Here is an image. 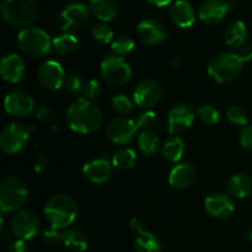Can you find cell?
Listing matches in <instances>:
<instances>
[{"instance_id":"43","label":"cell","mask_w":252,"mask_h":252,"mask_svg":"<svg viewBox=\"0 0 252 252\" xmlns=\"http://www.w3.org/2000/svg\"><path fill=\"white\" fill-rule=\"evenodd\" d=\"M238 54L244 63L251 62L252 61V44H245V46L241 47Z\"/></svg>"},{"instance_id":"35","label":"cell","mask_w":252,"mask_h":252,"mask_svg":"<svg viewBox=\"0 0 252 252\" xmlns=\"http://www.w3.org/2000/svg\"><path fill=\"white\" fill-rule=\"evenodd\" d=\"M196 115L197 117H198V120L206 126L217 125V123L219 122V118H220L218 110L211 105L201 106V107L196 111Z\"/></svg>"},{"instance_id":"40","label":"cell","mask_w":252,"mask_h":252,"mask_svg":"<svg viewBox=\"0 0 252 252\" xmlns=\"http://www.w3.org/2000/svg\"><path fill=\"white\" fill-rule=\"evenodd\" d=\"M37 118L44 125L48 126L49 128H57L58 127V118H57L56 112L52 108L42 106L37 111Z\"/></svg>"},{"instance_id":"10","label":"cell","mask_w":252,"mask_h":252,"mask_svg":"<svg viewBox=\"0 0 252 252\" xmlns=\"http://www.w3.org/2000/svg\"><path fill=\"white\" fill-rule=\"evenodd\" d=\"M137 123L127 117H115L108 121L106 134L108 139L117 145H128L137 135Z\"/></svg>"},{"instance_id":"23","label":"cell","mask_w":252,"mask_h":252,"mask_svg":"<svg viewBox=\"0 0 252 252\" xmlns=\"http://www.w3.org/2000/svg\"><path fill=\"white\" fill-rule=\"evenodd\" d=\"M197 176V171L191 164H176L169 174L170 186L176 189H186L192 186Z\"/></svg>"},{"instance_id":"45","label":"cell","mask_w":252,"mask_h":252,"mask_svg":"<svg viewBox=\"0 0 252 252\" xmlns=\"http://www.w3.org/2000/svg\"><path fill=\"white\" fill-rule=\"evenodd\" d=\"M152 5L158 7H165L167 5H170L172 2V0H148Z\"/></svg>"},{"instance_id":"6","label":"cell","mask_w":252,"mask_h":252,"mask_svg":"<svg viewBox=\"0 0 252 252\" xmlns=\"http://www.w3.org/2000/svg\"><path fill=\"white\" fill-rule=\"evenodd\" d=\"M17 42L22 53L31 59L44 58L53 46L48 33L39 27H26L17 34Z\"/></svg>"},{"instance_id":"37","label":"cell","mask_w":252,"mask_h":252,"mask_svg":"<svg viewBox=\"0 0 252 252\" xmlns=\"http://www.w3.org/2000/svg\"><path fill=\"white\" fill-rule=\"evenodd\" d=\"M111 106L118 115H127V113L132 112L133 107H134V102L127 95L120 94V95L113 96L112 101H111Z\"/></svg>"},{"instance_id":"33","label":"cell","mask_w":252,"mask_h":252,"mask_svg":"<svg viewBox=\"0 0 252 252\" xmlns=\"http://www.w3.org/2000/svg\"><path fill=\"white\" fill-rule=\"evenodd\" d=\"M63 88L65 89V91L69 95L74 96V97H79V96H81L84 94L85 81L83 80L81 75H79V74L70 73L68 75H65Z\"/></svg>"},{"instance_id":"29","label":"cell","mask_w":252,"mask_h":252,"mask_svg":"<svg viewBox=\"0 0 252 252\" xmlns=\"http://www.w3.org/2000/svg\"><path fill=\"white\" fill-rule=\"evenodd\" d=\"M138 147L145 157H153L160 149V139L153 130H144L138 135Z\"/></svg>"},{"instance_id":"47","label":"cell","mask_w":252,"mask_h":252,"mask_svg":"<svg viewBox=\"0 0 252 252\" xmlns=\"http://www.w3.org/2000/svg\"><path fill=\"white\" fill-rule=\"evenodd\" d=\"M248 236H249V238H250L251 240H252V230H249V233H248Z\"/></svg>"},{"instance_id":"19","label":"cell","mask_w":252,"mask_h":252,"mask_svg":"<svg viewBox=\"0 0 252 252\" xmlns=\"http://www.w3.org/2000/svg\"><path fill=\"white\" fill-rule=\"evenodd\" d=\"M204 208L213 218L226 219L235 211V203L231 196L218 192L207 197L204 201Z\"/></svg>"},{"instance_id":"21","label":"cell","mask_w":252,"mask_h":252,"mask_svg":"<svg viewBox=\"0 0 252 252\" xmlns=\"http://www.w3.org/2000/svg\"><path fill=\"white\" fill-rule=\"evenodd\" d=\"M25 71H26V65H25L24 59L19 54L10 53L1 59L0 73H1L2 79L7 83L16 84L21 81Z\"/></svg>"},{"instance_id":"27","label":"cell","mask_w":252,"mask_h":252,"mask_svg":"<svg viewBox=\"0 0 252 252\" xmlns=\"http://www.w3.org/2000/svg\"><path fill=\"white\" fill-rule=\"evenodd\" d=\"M90 10L102 22L111 21L118 14V7L115 0H91Z\"/></svg>"},{"instance_id":"28","label":"cell","mask_w":252,"mask_h":252,"mask_svg":"<svg viewBox=\"0 0 252 252\" xmlns=\"http://www.w3.org/2000/svg\"><path fill=\"white\" fill-rule=\"evenodd\" d=\"M185 154V143L177 135H172L162 145V155L170 162H179Z\"/></svg>"},{"instance_id":"8","label":"cell","mask_w":252,"mask_h":252,"mask_svg":"<svg viewBox=\"0 0 252 252\" xmlns=\"http://www.w3.org/2000/svg\"><path fill=\"white\" fill-rule=\"evenodd\" d=\"M101 76L111 86H123L132 78V69L125 58L112 54L103 58L100 65Z\"/></svg>"},{"instance_id":"12","label":"cell","mask_w":252,"mask_h":252,"mask_svg":"<svg viewBox=\"0 0 252 252\" xmlns=\"http://www.w3.org/2000/svg\"><path fill=\"white\" fill-rule=\"evenodd\" d=\"M41 221L39 218L30 211L17 212L11 219V231L19 240H30L38 234Z\"/></svg>"},{"instance_id":"36","label":"cell","mask_w":252,"mask_h":252,"mask_svg":"<svg viewBox=\"0 0 252 252\" xmlns=\"http://www.w3.org/2000/svg\"><path fill=\"white\" fill-rule=\"evenodd\" d=\"M226 120L235 127H246L248 126V112L241 106H231L226 111Z\"/></svg>"},{"instance_id":"1","label":"cell","mask_w":252,"mask_h":252,"mask_svg":"<svg viewBox=\"0 0 252 252\" xmlns=\"http://www.w3.org/2000/svg\"><path fill=\"white\" fill-rule=\"evenodd\" d=\"M66 122L74 132L94 134L102 127L103 112L95 102L79 97L66 110Z\"/></svg>"},{"instance_id":"30","label":"cell","mask_w":252,"mask_h":252,"mask_svg":"<svg viewBox=\"0 0 252 252\" xmlns=\"http://www.w3.org/2000/svg\"><path fill=\"white\" fill-rule=\"evenodd\" d=\"M137 161V154L130 148H122L117 150L112 157V166L121 171L132 169Z\"/></svg>"},{"instance_id":"5","label":"cell","mask_w":252,"mask_h":252,"mask_svg":"<svg viewBox=\"0 0 252 252\" xmlns=\"http://www.w3.org/2000/svg\"><path fill=\"white\" fill-rule=\"evenodd\" d=\"M30 189L21 179L6 176L0 182V208L2 213L20 211L27 203Z\"/></svg>"},{"instance_id":"2","label":"cell","mask_w":252,"mask_h":252,"mask_svg":"<svg viewBox=\"0 0 252 252\" xmlns=\"http://www.w3.org/2000/svg\"><path fill=\"white\" fill-rule=\"evenodd\" d=\"M52 229L63 230L75 221L79 213L78 202L65 193H57L47 201L43 209Z\"/></svg>"},{"instance_id":"16","label":"cell","mask_w":252,"mask_h":252,"mask_svg":"<svg viewBox=\"0 0 252 252\" xmlns=\"http://www.w3.org/2000/svg\"><path fill=\"white\" fill-rule=\"evenodd\" d=\"M233 5L226 0H206L199 6L198 19L207 25H218L228 16Z\"/></svg>"},{"instance_id":"15","label":"cell","mask_w":252,"mask_h":252,"mask_svg":"<svg viewBox=\"0 0 252 252\" xmlns=\"http://www.w3.org/2000/svg\"><path fill=\"white\" fill-rule=\"evenodd\" d=\"M39 84L48 90H58L65 80L63 66L56 61H46L37 69Z\"/></svg>"},{"instance_id":"3","label":"cell","mask_w":252,"mask_h":252,"mask_svg":"<svg viewBox=\"0 0 252 252\" xmlns=\"http://www.w3.org/2000/svg\"><path fill=\"white\" fill-rule=\"evenodd\" d=\"M1 15L7 25L16 29L30 27L39 15L38 0H5Z\"/></svg>"},{"instance_id":"9","label":"cell","mask_w":252,"mask_h":252,"mask_svg":"<svg viewBox=\"0 0 252 252\" xmlns=\"http://www.w3.org/2000/svg\"><path fill=\"white\" fill-rule=\"evenodd\" d=\"M30 138V130L17 122L9 123L0 133V147L5 154L14 155L26 147Z\"/></svg>"},{"instance_id":"14","label":"cell","mask_w":252,"mask_h":252,"mask_svg":"<svg viewBox=\"0 0 252 252\" xmlns=\"http://www.w3.org/2000/svg\"><path fill=\"white\" fill-rule=\"evenodd\" d=\"M89 19V7L79 1H71L62 9L59 22L63 31L79 30L86 24Z\"/></svg>"},{"instance_id":"41","label":"cell","mask_w":252,"mask_h":252,"mask_svg":"<svg viewBox=\"0 0 252 252\" xmlns=\"http://www.w3.org/2000/svg\"><path fill=\"white\" fill-rule=\"evenodd\" d=\"M239 140H240V144L244 149L252 153V125L246 126L241 129Z\"/></svg>"},{"instance_id":"26","label":"cell","mask_w":252,"mask_h":252,"mask_svg":"<svg viewBox=\"0 0 252 252\" xmlns=\"http://www.w3.org/2000/svg\"><path fill=\"white\" fill-rule=\"evenodd\" d=\"M248 38V29L243 21H233L225 30V42L230 48H241Z\"/></svg>"},{"instance_id":"46","label":"cell","mask_w":252,"mask_h":252,"mask_svg":"<svg viewBox=\"0 0 252 252\" xmlns=\"http://www.w3.org/2000/svg\"><path fill=\"white\" fill-rule=\"evenodd\" d=\"M181 64H182V61L179 56H174L171 57V59H170V65H171L172 68H180Z\"/></svg>"},{"instance_id":"32","label":"cell","mask_w":252,"mask_h":252,"mask_svg":"<svg viewBox=\"0 0 252 252\" xmlns=\"http://www.w3.org/2000/svg\"><path fill=\"white\" fill-rule=\"evenodd\" d=\"M91 37L96 43L105 46V44L112 43L113 41V31L107 24L105 22H98L95 24L91 29Z\"/></svg>"},{"instance_id":"38","label":"cell","mask_w":252,"mask_h":252,"mask_svg":"<svg viewBox=\"0 0 252 252\" xmlns=\"http://www.w3.org/2000/svg\"><path fill=\"white\" fill-rule=\"evenodd\" d=\"M135 123H137L138 129H142V132H144V130H152L158 125V115L154 111L147 110L143 113H140L139 117L135 121Z\"/></svg>"},{"instance_id":"18","label":"cell","mask_w":252,"mask_h":252,"mask_svg":"<svg viewBox=\"0 0 252 252\" xmlns=\"http://www.w3.org/2000/svg\"><path fill=\"white\" fill-rule=\"evenodd\" d=\"M140 41L147 46H159L166 39L167 32L164 25L155 19H145L137 27Z\"/></svg>"},{"instance_id":"24","label":"cell","mask_w":252,"mask_h":252,"mask_svg":"<svg viewBox=\"0 0 252 252\" xmlns=\"http://www.w3.org/2000/svg\"><path fill=\"white\" fill-rule=\"evenodd\" d=\"M170 17L175 25L181 29H187L196 21V11L186 0H176L170 7Z\"/></svg>"},{"instance_id":"13","label":"cell","mask_w":252,"mask_h":252,"mask_svg":"<svg viewBox=\"0 0 252 252\" xmlns=\"http://www.w3.org/2000/svg\"><path fill=\"white\" fill-rule=\"evenodd\" d=\"M194 118H196V112L192 110L191 106L185 105V103L175 105L167 115V130L172 135L185 133L193 125Z\"/></svg>"},{"instance_id":"11","label":"cell","mask_w":252,"mask_h":252,"mask_svg":"<svg viewBox=\"0 0 252 252\" xmlns=\"http://www.w3.org/2000/svg\"><path fill=\"white\" fill-rule=\"evenodd\" d=\"M162 96L161 86L153 79H144L139 81L133 91V102L138 107L150 110L160 102Z\"/></svg>"},{"instance_id":"7","label":"cell","mask_w":252,"mask_h":252,"mask_svg":"<svg viewBox=\"0 0 252 252\" xmlns=\"http://www.w3.org/2000/svg\"><path fill=\"white\" fill-rule=\"evenodd\" d=\"M47 245L57 249H66L73 252H84L88 249L89 240L85 234L76 229H48L43 235Z\"/></svg>"},{"instance_id":"20","label":"cell","mask_w":252,"mask_h":252,"mask_svg":"<svg viewBox=\"0 0 252 252\" xmlns=\"http://www.w3.org/2000/svg\"><path fill=\"white\" fill-rule=\"evenodd\" d=\"M130 228L135 231L134 249L137 252H161L162 246L159 239L150 231L143 229L142 221L138 218H133L130 220Z\"/></svg>"},{"instance_id":"34","label":"cell","mask_w":252,"mask_h":252,"mask_svg":"<svg viewBox=\"0 0 252 252\" xmlns=\"http://www.w3.org/2000/svg\"><path fill=\"white\" fill-rule=\"evenodd\" d=\"M135 43L132 37L129 36H118L111 43V49L115 53V56L125 57L128 56L134 49Z\"/></svg>"},{"instance_id":"17","label":"cell","mask_w":252,"mask_h":252,"mask_svg":"<svg viewBox=\"0 0 252 252\" xmlns=\"http://www.w3.org/2000/svg\"><path fill=\"white\" fill-rule=\"evenodd\" d=\"M5 111L12 117H27L33 111V98L25 91L15 90L7 94L4 100Z\"/></svg>"},{"instance_id":"25","label":"cell","mask_w":252,"mask_h":252,"mask_svg":"<svg viewBox=\"0 0 252 252\" xmlns=\"http://www.w3.org/2000/svg\"><path fill=\"white\" fill-rule=\"evenodd\" d=\"M226 189L229 196L234 198H245L252 191V180L246 174H234L226 182Z\"/></svg>"},{"instance_id":"31","label":"cell","mask_w":252,"mask_h":252,"mask_svg":"<svg viewBox=\"0 0 252 252\" xmlns=\"http://www.w3.org/2000/svg\"><path fill=\"white\" fill-rule=\"evenodd\" d=\"M52 43H53V47L58 53L69 54L75 51L76 47H78V38L73 33L65 32V33H62L57 36L56 38H53Z\"/></svg>"},{"instance_id":"22","label":"cell","mask_w":252,"mask_h":252,"mask_svg":"<svg viewBox=\"0 0 252 252\" xmlns=\"http://www.w3.org/2000/svg\"><path fill=\"white\" fill-rule=\"evenodd\" d=\"M112 164L108 160L98 158L90 160L83 167V174L86 180L96 185L107 182L112 175Z\"/></svg>"},{"instance_id":"42","label":"cell","mask_w":252,"mask_h":252,"mask_svg":"<svg viewBox=\"0 0 252 252\" xmlns=\"http://www.w3.org/2000/svg\"><path fill=\"white\" fill-rule=\"evenodd\" d=\"M29 246H27V243L25 240H16L14 243L10 244L9 249H7V252H29Z\"/></svg>"},{"instance_id":"4","label":"cell","mask_w":252,"mask_h":252,"mask_svg":"<svg viewBox=\"0 0 252 252\" xmlns=\"http://www.w3.org/2000/svg\"><path fill=\"white\" fill-rule=\"evenodd\" d=\"M244 62L233 52H219L208 62L209 76L219 84H228L239 78L243 71Z\"/></svg>"},{"instance_id":"39","label":"cell","mask_w":252,"mask_h":252,"mask_svg":"<svg viewBox=\"0 0 252 252\" xmlns=\"http://www.w3.org/2000/svg\"><path fill=\"white\" fill-rule=\"evenodd\" d=\"M102 85H101V83L98 80H96V79H90L89 81H86L85 83V88H84V98H86V100L89 101H93V102H95L96 100H98V98L101 97V95H102Z\"/></svg>"},{"instance_id":"44","label":"cell","mask_w":252,"mask_h":252,"mask_svg":"<svg viewBox=\"0 0 252 252\" xmlns=\"http://www.w3.org/2000/svg\"><path fill=\"white\" fill-rule=\"evenodd\" d=\"M47 164H48V161H47L44 158H38L36 161V164H34V170H36V172H42L44 169H46Z\"/></svg>"}]
</instances>
